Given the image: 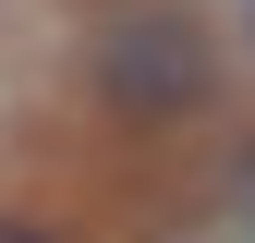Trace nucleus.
<instances>
[{
	"label": "nucleus",
	"instance_id": "f03ea898",
	"mask_svg": "<svg viewBox=\"0 0 255 243\" xmlns=\"http://www.w3.org/2000/svg\"><path fill=\"white\" fill-rule=\"evenodd\" d=\"M0 243H49V231H37V219H0Z\"/></svg>",
	"mask_w": 255,
	"mask_h": 243
},
{
	"label": "nucleus",
	"instance_id": "f257e3e1",
	"mask_svg": "<svg viewBox=\"0 0 255 243\" xmlns=\"http://www.w3.org/2000/svg\"><path fill=\"white\" fill-rule=\"evenodd\" d=\"M85 73H98V98L122 122H182L219 85V49H207V24H182V12H122Z\"/></svg>",
	"mask_w": 255,
	"mask_h": 243
}]
</instances>
